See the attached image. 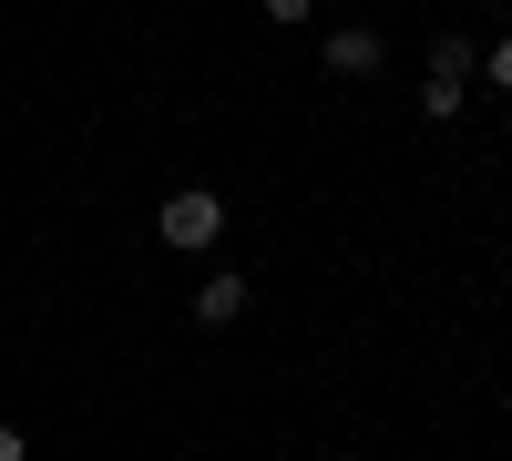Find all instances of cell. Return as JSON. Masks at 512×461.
Masks as SVG:
<instances>
[{
    "label": "cell",
    "instance_id": "cell-1",
    "mask_svg": "<svg viewBox=\"0 0 512 461\" xmlns=\"http://www.w3.org/2000/svg\"><path fill=\"white\" fill-rule=\"evenodd\" d=\"M226 236V195H205V185H185V195H164V246H216Z\"/></svg>",
    "mask_w": 512,
    "mask_h": 461
},
{
    "label": "cell",
    "instance_id": "cell-2",
    "mask_svg": "<svg viewBox=\"0 0 512 461\" xmlns=\"http://www.w3.org/2000/svg\"><path fill=\"white\" fill-rule=\"evenodd\" d=\"M328 72H338V82H369V72H379V31H359V21L328 31Z\"/></svg>",
    "mask_w": 512,
    "mask_h": 461
},
{
    "label": "cell",
    "instance_id": "cell-3",
    "mask_svg": "<svg viewBox=\"0 0 512 461\" xmlns=\"http://www.w3.org/2000/svg\"><path fill=\"white\" fill-rule=\"evenodd\" d=\"M246 318V277H205V298H195V328H236Z\"/></svg>",
    "mask_w": 512,
    "mask_h": 461
},
{
    "label": "cell",
    "instance_id": "cell-4",
    "mask_svg": "<svg viewBox=\"0 0 512 461\" xmlns=\"http://www.w3.org/2000/svg\"><path fill=\"white\" fill-rule=\"evenodd\" d=\"M431 72H441V82H461V72H472V41L441 31V41H431Z\"/></svg>",
    "mask_w": 512,
    "mask_h": 461
},
{
    "label": "cell",
    "instance_id": "cell-5",
    "mask_svg": "<svg viewBox=\"0 0 512 461\" xmlns=\"http://www.w3.org/2000/svg\"><path fill=\"white\" fill-rule=\"evenodd\" d=\"M420 113H431V123H451V113H461V82H441V72H431V82H420Z\"/></svg>",
    "mask_w": 512,
    "mask_h": 461
},
{
    "label": "cell",
    "instance_id": "cell-6",
    "mask_svg": "<svg viewBox=\"0 0 512 461\" xmlns=\"http://www.w3.org/2000/svg\"><path fill=\"white\" fill-rule=\"evenodd\" d=\"M0 461H31V441H21V431H11V421H0Z\"/></svg>",
    "mask_w": 512,
    "mask_h": 461
},
{
    "label": "cell",
    "instance_id": "cell-7",
    "mask_svg": "<svg viewBox=\"0 0 512 461\" xmlns=\"http://www.w3.org/2000/svg\"><path fill=\"white\" fill-rule=\"evenodd\" d=\"M267 21H308V0H267Z\"/></svg>",
    "mask_w": 512,
    "mask_h": 461
},
{
    "label": "cell",
    "instance_id": "cell-8",
    "mask_svg": "<svg viewBox=\"0 0 512 461\" xmlns=\"http://www.w3.org/2000/svg\"><path fill=\"white\" fill-rule=\"evenodd\" d=\"M492 82H502V93H512V41H502V52H492Z\"/></svg>",
    "mask_w": 512,
    "mask_h": 461
}]
</instances>
